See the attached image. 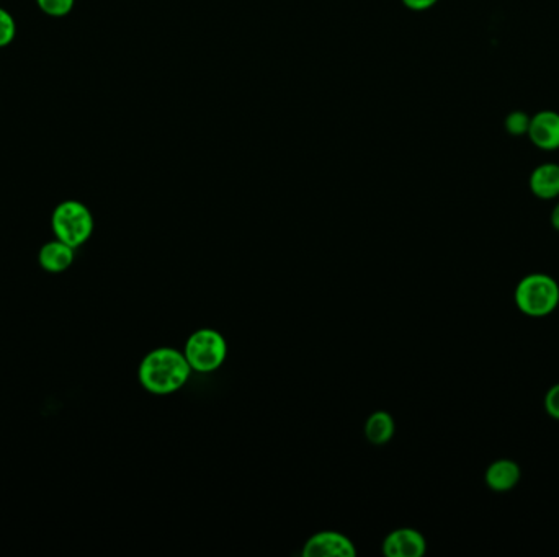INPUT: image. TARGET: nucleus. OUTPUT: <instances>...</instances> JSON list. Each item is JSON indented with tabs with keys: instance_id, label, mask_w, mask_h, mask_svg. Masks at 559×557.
Returning a JSON list of instances; mask_svg holds the SVG:
<instances>
[{
	"instance_id": "1",
	"label": "nucleus",
	"mask_w": 559,
	"mask_h": 557,
	"mask_svg": "<svg viewBox=\"0 0 559 557\" xmlns=\"http://www.w3.org/2000/svg\"><path fill=\"white\" fill-rule=\"evenodd\" d=\"M192 368L184 353L174 348H156L139 365V381L149 393L166 396L184 388Z\"/></svg>"
},
{
	"instance_id": "2",
	"label": "nucleus",
	"mask_w": 559,
	"mask_h": 557,
	"mask_svg": "<svg viewBox=\"0 0 559 557\" xmlns=\"http://www.w3.org/2000/svg\"><path fill=\"white\" fill-rule=\"evenodd\" d=\"M514 301L525 316H550L559 306L558 281L545 273H530L515 286Z\"/></svg>"
},
{
	"instance_id": "3",
	"label": "nucleus",
	"mask_w": 559,
	"mask_h": 557,
	"mask_svg": "<svg viewBox=\"0 0 559 557\" xmlns=\"http://www.w3.org/2000/svg\"><path fill=\"white\" fill-rule=\"evenodd\" d=\"M51 226H53L56 239L77 249L89 241V237L92 236L94 216L81 201H63L53 211Z\"/></svg>"
},
{
	"instance_id": "4",
	"label": "nucleus",
	"mask_w": 559,
	"mask_h": 557,
	"mask_svg": "<svg viewBox=\"0 0 559 557\" xmlns=\"http://www.w3.org/2000/svg\"><path fill=\"white\" fill-rule=\"evenodd\" d=\"M184 355L192 370L210 373L228 357V344L218 330L200 329L188 337Z\"/></svg>"
},
{
	"instance_id": "5",
	"label": "nucleus",
	"mask_w": 559,
	"mask_h": 557,
	"mask_svg": "<svg viewBox=\"0 0 559 557\" xmlns=\"http://www.w3.org/2000/svg\"><path fill=\"white\" fill-rule=\"evenodd\" d=\"M527 138L540 151H559V113L555 110L535 113L530 120Z\"/></svg>"
},
{
	"instance_id": "6",
	"label": "nucleus",
	"mask_w": 559,
	"mask_h": 557,
	"mask_svg": "<svg viewBox=\"0 0 559 557\" xmlns=\"http://www.w3.org/2000/svg\"><path fill=\"white\" fill-rule=\"evenodd\" d=\"M355 554L354 543L336 531H322L311 536L303 548L305 557H354Z\"/></svg>"
},
{
	"instance_id": "7",
	"label": "nucleus",
	"mask_w": 559,
	"mask_h": 557,
	"mask_svg": "<svg viewBox=\"0 0 559 557\" xmlns=\"http://www.w3.org/2000/svg\"><path fill=\"white\" fill-rule=\"evenodd\" d=\"M427 551L424 536L412 528H399L388 535L383 543V553L390 557H421Z\"/></svg>"
},
{
	"instance_id": "8",
	"label": "nucleus",
	"mask_w": 559,
	"mask_h": 557,
	"mask_svg": "<svg viewBox=\"0 0 559 557\" xmlns=\"http://www.w3.org/2000/svg\"><path fill=\"white\" fill-rule=\"evenodd\" d=\"M522 479V469L514 459H497L489 464L484 474L486 486L494 492H509L519 484Z\"/></svg>"
},
{
	"instance_id": "9",
	"label": "nucleus",
	"mask_w": 559,
	"mask_h": 557,
	"mask_svg": "<svg viewBox=\"0 0 559 557\" xmlns=\"http://www.w3.org/2000/svg\"><path fill=\"white\" fill-rule=\"evenodd\" d=\"M528 188L540 200L559 198V164L545 162L535 167L528 179Z\"/></svg>"
},
{
	"instance_id": "10",
	"label": "nucleus",
	"mask_w": 559,
	"mask_h": 557,
	"mask_svg": "<svg viewBox=\"0 0 559 557\" xmlns=\"http://www.w3.org/2000/svg\"><path fill=\"white\" fill-rule=\"evenodd\" d=\"M38 260L46 272H66L74 262V247L68 246L66 242L59 241V239L46 242L45 246L41 247Z\"/></svg>"
},
{
	"instance_id": "11",
	"label": "nucleus",
	"mask_w": 559,
	"mask_h": 557,
	"mask_svg": "<svg viewBox=\"0 0 559 557\" xmlns=\"http://www.w3.org/2000/svg\"><path fill=\"white\" fill-rule=\"evenodd\" d=\"M394 435V420L388 412H375L365 424V437L373 445H385Z\"/></svg>"
},
{
	"instance_id": "12",
	"label": "nucleus",
	"mask_w": 559,
	"mask_h": 557,
	"mask_svg": "<svg viewBox=\"0 0 559 557\" xmlns=\"http://www.w3.org/2000/svg\"><path fill=\"white\" fill-rule=\"evenodd\" d=\"M530 120H532V116L528 115L527 112L514 110L504 118V130L514 138H522V136H527Z\"/></svg>"
},
{
	"instance_id": "13",
	"label": "nucleus",
	"mask_w": 559,
	"mask_h": 557,
	"mask_svg": "<svg viewBox=\"0 0 559 557\" xmlns=\"http://www.w3.org/2000/svg\"><path fill=\"white\" fill-rule=\"evenodd\" d=\"M41 12H45L50 17H66L74 9L76 0H36Z\"/></svg>"
},
{
	"instance_id": "14",
	"label": "nucleus",
	"mask_w": 559,
	"mask_h": 557,
	"mask_svg": "<svg viewBox=\"0 0 559 557\" xmlns=\"http://www.w3.org/2000/svg\"><path fill=\"white\" fill-rule=\"evenodd\" d=\"M17 35V23L10 12L0 9V48L9 46Z\"/></svg>"
},
{
	"instance_id": "15",
	"label": "nucleus",
	"mask_w": 559,
	"mask_h": 557,
	"mask_svg": "<svg viewBox=\"0 0 559 557\" xmlns=\"http://www.w3.org/2000/svg\"><path fill=\"white\" fill-rule=\"evenodd\" d=\"M543 404L546 414L550 415L551 419L559 420V383L548 389Z\"/></svg>"
},
{
	"instance_id": "16",
	"label": "nucleus",
	"mask_w": 559,
	"mask_h": 557,
	"mask_svg": "<svg viewBox=\"0 0 559 557\" xmlns=\"http://www.w3.org/2000/svg\"><path fill=\"white\" fill-rule=\"evenodd\" d=\"M439 0H403V4L407 9L414 10V12H422V10H429L437 4Z\"/></svg>"
},
{
	"instance_id": "17",
	"label": "nucleus",
	"mask_w": 559,
	"mask_h": 557,
	"mask_svg": "<svg viewBox=\"0 0 559 557\" xmlns=\"http://www.w3.org/2000/svg\"><path fill=\"white\" fill-rule=\"evenodd\" d=\"M550 221H551V226H553V229L559 232V201L558 203H556L555 208H553V211H551Z\"/></svg>"
}]
</instances>
